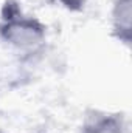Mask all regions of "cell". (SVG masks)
<instances>
[{"label":"cell","instance_id":"1","mask_svg":"<svg viewBox=\"0 0 132 133\" xmlns=\"http://www.w3.org/2000/svg\"><path fill=\"white\" fill-rule=\"evenodd\" d=\"M3 23L0 25V36L14 46L30 48L45 39V25L37 19L23 17L16 0H6L2 9Z\"/></svg>","mask_w":132,"mask_h":133},{"label":"cell","instance_id":"2","mask_svg":"<svg viewBox=\"0 0 132 133\" xmlns=\"http://www.w3.org/2000/svg\"><path fill=\"white\" fill-rule=\"evenodd\" d=\"M112 20H113V34L121 42L129 43L132 30V0H115Z\"/></svg>","mask_w":132,"mask_h":133},{"label":"cell","instance_id":"3","mask_svg":"<svg viewBox=\"0 0 132 133\" xmlns=\"http://www.w3.org/2000/svg\"><path fill=\"white\" fill-rule=\"evenodd\" d=\"M82 133H124V124L120 115H97L84 124Z\"/></svg>","mask_w":132,"mask_h":133},{"label":"cell","instance_id":"4","mask_svg":"<svg viewBox=\"0 0 132 133\" xmlns=\"http://www.w3.org/2000/svg\"><path fill=\"white\" fill-rule=\"evenodd\" d=\"M59 2L64 8L70 9V11H81L87 0H59Z\"/></svg>","mask_w":132,"mask_h":133}]
</instances>
